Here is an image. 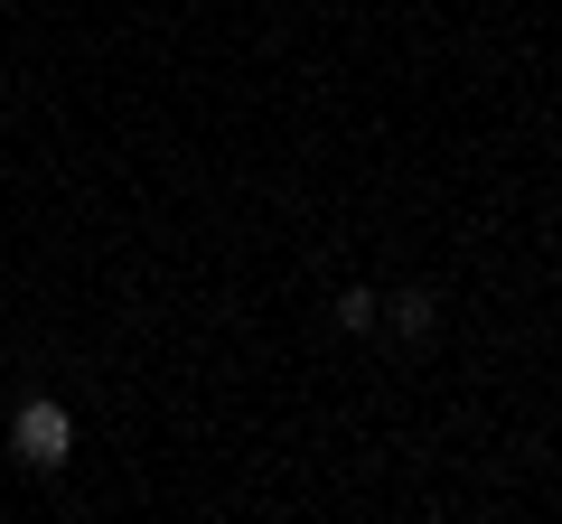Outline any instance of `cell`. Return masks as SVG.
I'll return each instance as SVG.
<instances>
[{
  "label": "cell",
  "instance_id": "obj_1",
  "mask_svg": "<svg viewBox=\"0 0 562 524\" xmlns=\"http://www.w3.org/2000/svg\"><path fill=\"white\" fill-rule=\"evenodd\" d=\"M10 449H20L29 468H66V459H76V412L47 403V394H38V403H20V422H10Z\"/></svg>",
  "mask_w": 562,
  "mask_h": 524
},
{
  "label": "cell",
  "instance_id": "obj_2",
  "mask_svg": "<svg viewBox=\"0 0 562 524\" xmlns=\"http://www.w3.org/2000/svg\"><path fill=\"white\" fill-rule=\"evenodd\" d=\"M431 328H441V300H431V291H394V338H431Z\"/></svg>",
  "mask_w": 562,
  "mask_h": 524
},
{
  "label": "cell",
  "instance_id": "obj_3",
  "mask_svg": "<svg viewBox=\"0 0 562 524\" xmlns=\"http://www.w3.org/2000/svg\"><path fill=\"white\" fill-rule=\"evenodd\" d=\"M384 319V291H338V328H375Z\"/></svg>",
  "mask_w": 562,
  "mask_h": 524
}]
</instances>
